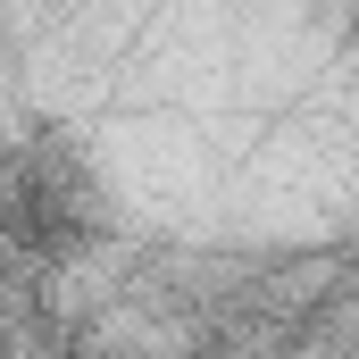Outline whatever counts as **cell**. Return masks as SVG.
I'll return each mask as SVG.
<instances>
[{
  "instance_id": "cell-1",
  "label": "cell",
  "mask_w": 359,
  "mask_h": 359,
  "mask_svg": "<svg viewBox=\"0 0 359 359\" xmlns=\"http://www.w3.org/2000/svg\"><path fill=\"white\" fill-rule=\"evenodd\" d=\"M109 226H117V209H109V184L92 176V159L67 134L34 126L17 142V159H8V251H17V276L34 284L42 268L84 259Z\"/></svg>"
}]
</instances>
